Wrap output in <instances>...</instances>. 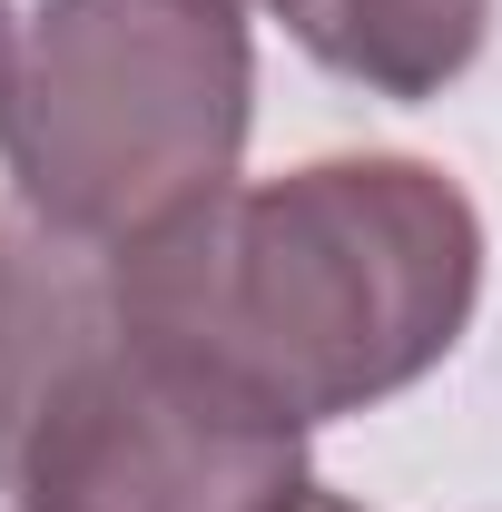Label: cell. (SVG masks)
Masks as SVG:
<instances>
[{"label":"cell","instance_id":"1","mask_svg":"<svg viewBox=\"0 0 502 512\" xmlns=\"http://www.w3.org/2000/svg\"><path fill=\"white\" fill-rule=\"evenodd\" d=\"M99 266L119 325L306 434L404 394L463 345L483 217L424 158H315Z\"/></svg>","mask_w":502,"mask_h":512},{"label":"cell","instance_id":"2","mask_svg":"<svg viewBox=\"0 0 502 512\" xmlns=\"http://www.w3.org/2000/svg\"><path fill=\"white\" fill-rule=\"evenodd\" d=\"M247 0H40L0 79V168L40 237L128 256L237 188Z\"/></svg>","mask_w":502,"mask_h":512},{"label":"cell","instance_id":"3","mask_svg":"<svg viewBox=\"0 0 502 512\" xmlns=\"http://www.w3.org/2000/svg\"><path fill=\"white\" fill-rule=\"evenodd\" d=\"M0 483L20 512H296L315 493L306 434L119 325L109 286L40 375Z\"/></svg>","mask_w":502,"mask_h":512},{"label":"cell","instance_id":"4","mask_svg":"<svg viewBox=\"0 0 502 512\" xmlns=\"http://www.w3.org/2000/svg\"><path fill=\"white\" fill-rule=\"evenodd\" d=\"M266 10L296 30L306 60L375 99H434L443 79L473 69L493 30V0H266Z\"/></svg>","mask_w":502,"mask_h":512},{"label":"cell","instance_id":"5","mask_svg":"<svg viewBox=\"0 0 502 512\" xmlns=\"http://www.w3.org/2000/svg\"><path fill=\"white\" fill-rule=\"evenodd\" d=\"M99 286L109 276H89V256L60 247V237H40V247H10L0 237V453L20 434L40 375L69 355V335L99 316Z\"/></svg>","mask_w":502,"mask_h":512},{"label":"cell","instance_id":"6","mask_svg":"<svg viewBox=\"0 0 502 512\" xmlns=\"http://www.w3.org/2000/svg\"><path fill=\"white\" fill-rule=\"evenodd\" d=\"M10 50H20V40H10V0H0V79H10Z\"/></svg>","mask_w":502,"mask_h":512},{"label":"cell","instance_id":"7","mask_svg":"<svg viewBox=\"0 0 502 512\" xmlns=\"http://www.w3.org/2000/svg\"><path fill=\"white\" fill-rule=\"evenodd\" d=\"M296 512H355V503H335V493H306V503H296Z\"/></svg>","mask_w":502,"mask_h":512}]
</instances>
